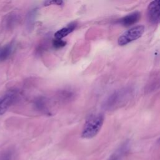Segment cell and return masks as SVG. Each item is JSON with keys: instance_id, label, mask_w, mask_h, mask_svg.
Returning <instances> with one entry per match:
<instances>
[{"instance_id": "1", "label": "cell", "mask_w": 160, "mask_h": 160, "mask_svg": "<svg viewBox=\"0 0 160 160\" xmlns=\"http://www.w3.org/2000/svg\"><path fill=\"white\" fill-rule=\"evenodd\" d=\"M131 88H124L113 92L104 101L102 108L108 111L114 110L126 104L132 95Z\"/></svg>"}, {"instance_id": "2", "label": "cell", "mask_w": 160, "mask_h": 160, "mask_svg": "<svg viewBox=\"0 0 160 160\" xmlns=\"http://www.w3.org/2000/svg\"><path fill=\"white\" fill-rule=\"evenodd\" d=\"M104 117L102 114L98 113L91 115L86 121L81 132V137L91 139L95 137L101 129Z\"/></svg>"}, {"instance_id": "3", "label": "cell", "mask_w": 160, "mask_h": 160, "mask_svg": "<svg viewBox=\"0 0 160 160\" xmlns=\"http://www.w3.org/2000/svg\"><path fill=\"white\" fill-rule=\"evenodd\" d=\"M144 31V27L142 25H138L132 27L118 38V44L121 46L127 45L141 37Z\"/></svg>"}, {"instance_id": "4", "label": "cell", "mask_w": 160, "mask_h": 160, "mask_svg": "<svg viewBox=\"0 0 160 160\" xmlns=\"http://www.w3.org/2000/svg\"><path fill=\"white\" fill-rule=\"evenodd\" d=\"M18 93L15 90L9 91L0 98V115L4 114L8 108L17 100Z\"/></svg>"}, {"instance_id": "5", "label": "cell", "mask_w": 160, "mask_h": 160, "mask_svg": "<svg viewBox=\"0 0 160 160\" xmlns=\"http://www.w3.org/2000/svg\"><path fill=\"white\" fill-rule=\"evenodd\" d=\"M148 18L152 24H158L160 20V1L158 0L151 2L147 10Z\"/></svg>"}, {"instance_id": "6", "label": "cell", "mask_w": 160, "mask_h": 160, "mask_svg": "<svg viewBox=\"0 0 160 160\" xmlns=\"http://www.w3.org/2000/svg\"><path fill=\"white\" fill-rule=\"evenodd\" d=\"M140 18L141 13L138 11H135L121 18L118 21V22L123 26L128 27L136 24L139 21Z\"/></svg>"}, {"instance_id": "7", "label": "cell", "mask_w": 160, "mask_h": 160, "mask_svg": "<svg viewBox=\"0 0 160 160\" xmlns=\"http://www.w3.org/2000/svg\"><path fill=\"white\" fill-rule=\"evenodd\" d=\"M77 22H72L66 26L60 29L59 30L57 31L54 34V37L56 39H62V38L67 36L68 34L71 33L76 28Z\"/></svg>"}, {"instance_id": "8", "label": "cell", "mask_w": 160, "mask_h": 160, "mask_svg": "<svg viewBox=\"0 0 160 160\" xmlns=\"http://www.w3.org/2000/svg\"><path fill=\"white\" fill-rule=\"evenodd\" d=\"M18 21V17L17 14L13 12L10 13L8 14L6 16V18L4 19V21L2 22L3 28L6 30L11 29L16 26Z\"/></svg>"}, {"instance_id": "9", "label": "cell", "mask_w": 160, "mask_h": 160, "mask_svg": "<svg viewBox=\"0 0 160 160\" xmlns=\"http://www.w3.org/2000/svg\"><path fill=\"white\" fill-rule=\"evenodd\" d=\"M14 49L13 44H8L2 46H0V61H4L12 54Z\"/></svg>"}, {"instance_id": "10", "label": "cell", "mask_w": 160, "mask_h": 160, "mask_svg": "<svg viewBox=\"0 0 160 160\" xmlns=\"http://www.w3.org/2000/svg\"><path fill=\"white\" fill-rule=\"evenodd\" d=\"M37 14V9L34 8L29 11L27 14L26 19V27L28 29H31L33 24L34 22V20L36 18V15Z\"/></svg>"}, {"instance_id": "11", "label": "cell", "mask_w": 160, "mask_h": 160, "mask_svg": "<svg viewBox=\"0 0 160 160\" xmlns=\"http://www.w3.org/2000/svg\"><path fill=\"white\" fill-rule=\"evenodd\" d=\"M34 105L35 106V108L40 111H45L46 110H47V106H46V100L42 98H38V99H36L34 101Z\"/></svg>"}, {"instance_id": "12", "label": "cell", "mask_w": 160, "mask_h": 160, "mask_svg": "<svg viewBox=\"0 0 160 160\" xmlns=\"http://www.w3.org/2000/svg\"><path fill=\"white\" fill-rule=\"evenodd\" d=\"M74 96V93L69 89H64L59 93V97L61 98L62 100H70Z\"/></svg>"}, {"instance_id": "13", "label": "cell", "mask_w": 160, "mask_h": 160, "mask_svg": "<svg viewBox=\"0 0 160 160\" xmlns=\"http://www.w3.org/2000/svg\"><path fill=\"white\" fill-rule=\"evenodd\" d=\"M52 46L55 49H60L63 47H64L66 44V42L65 41H63L62 39H54L52 42Z\"/></svg>"}, {"instance_id": "14", "label": "cell", "mask_w": 160, "mask_h": 160, "mask_svg": "<svg viewBox=\"0 0 160 160\" xmlns=\"http://www.w3.org/2000/svg\"><path fill=\"white\" fill-rule=\"evenodd\" d=\"M12 152L11 150H6L0 155V160H12Z\"/></svg>"}, {"instance_id": "15", "label": "cell", "mask_w": 160, "mask_h": 160, "mask_svg": "<svg viewBox=\"0 0 160 160\" xmlns=\"http://www.w3.org/2000/svg\"><path fill=\"white\" fill-rule=\"evenodd\" d=\"M122 148H121V149L119 150V151L114 152L109 158L108 160H120V157L121 155L122 154Z\"/></svg>"}, {"instance_id": "16", "label": "cell", "mask_w": 160, "mask_h": 160, "mask_svg": "<svg viewBox=\"0 0 160 160\" xmlns=\"http://www.w3.org/2000/svg\"><path fill=\"white\" fill-rule=\"evenodd\" d=\"M51 4H56L58 6H61L63 4V1H46L44 2V6H49Z\"/></svg>"}]
</instances>
